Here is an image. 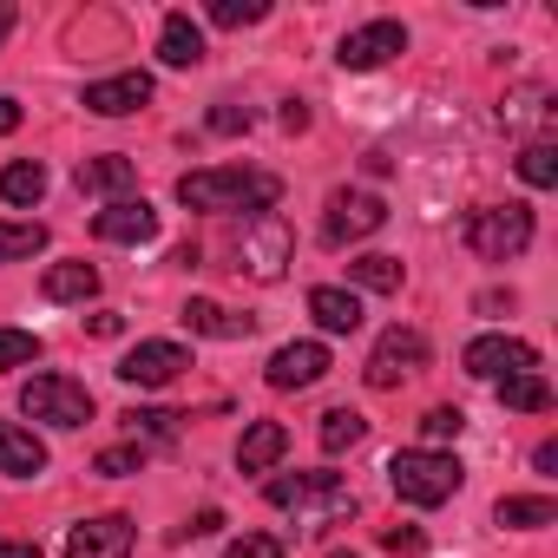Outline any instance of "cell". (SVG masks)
<instances>
[{
  "mask_svg": "<svg viewBox=\"0 0 558 558\" xmlns=\"http://www.w3.org/2000/svg\"><path fill=\"white\" fill-rule=\"evenodd\" d=\"M283 197V178L276 171H250V165H210V171H184L178 178V204L184 210H210V217H256V210H276Z\"/></svg>",
  "mask_w": 558,
  "mask_h": 558,
  "instance_id": "cell-1",
  "label": "cell"
},
{
  "mask_svg": "<svg viewBox=\"0 0 558 558\" xmlns=\"http://www.w3.org/2000/svg\"><path fill=\"white\" fill-rule=\"evenodd\" d=\"M263 499L276 512H296L303 525H336V519H355V493L336 480V473H276L263 486Z\"/></svg>",
  "mask_w": 558,
  "mask_h": 558,
  "instance_id": "cell-2",
  "label": "cell"
},
{
  "mask_svg": "<svg viewBox=\"0 0 558 558\" xmlns=\"http://www.w3.org/2000/svg\"><path fill=\"white\" fill-rule=\"evenodd\" d=\"M460 480H466V466L453 453H440V447H401L388 460V486L408 506H447L460 493Z\"/></svg>",
  "mask_w": 558,
  "mask_h": 558,
  "instance_id": "cell-3",
  "label": "cell"
},
{
  "mask_svg": "<svg viewBox=\"0 0 558 558\" xmlns=\"http://www.w3.org/2000/svg\"><path fill=\"white\" fill-rule=\"evenodd\" d=\"M466 250L480 256V263H512V256H525V243H532V210L525 204H486V210H466Z\"/></svg>",
  "mask_w": 558,
  "mask_h": 558,
  "instance_id": "cell-4",
  "label": "cell"
},
{
  "mask_svg": "<svg viewBox=\"0 0 558 558\" xmlns=\"http://www.w3.org/2000/svg\"><path fill=\"white\" fill-rule=\"evenodd\" d=\"M290 250H296V236H290V223L276 217V210L243 217V236H236V269H250L256 283H276V276L290 269Z\"/></svg>",
  "mask_w": 558,
  "mask_h": 558,
  "instance_id": "cell-5",
  "label": "cell"
},
{
  "mask_svg": "<svg viewBox=\"0 0 558 558\" xmlns=\"http://www.w3.org/2000/svg\"><path fill=\"white\" fill-rule=\"evenodd\" d=\"M21 414L47 421V427H86L93 421V388L73 375H34L21 388Z\"/></svg>",
  "mask_w": 558,
  "mask_h": 558,
  "instance_id": "cell-6",
  "label": "cell"
},
{
  "mask_svg": "<svg viewBox=\"0 0 558 558\" xmlns=\"http://www.w3.org/2000/svg\"><path fill=\"white\" fill-rule=\"evenodd\" d=\"M388 223V204L375 191H329V210H323V243L342 250V243H362Z\"/></svg>",
  "mask_w": 558,
  "mask_h": 558,
  "instance_id": "cell-7",
  "label": "cell"
},
{
  "mask_svg": "<svg viewBox=\"0 0 558 558\" xmlns=\"http://www.w3.org/2000/svg\"><path fill=\"white\" fill-rule=\"evenodd\" d=\"M460 368L473 381H506V375H538V349L519 336H473L460 349Z\"/></svg>",
  "mask_w": 558,
  "mask_h": 558,
  "instance_id": "cell-8",
  "label": "cell"
},
{
  "mask_svg": "<svg viewBox=\"0 0 558 558\" xmlns=\"http://www.w3.org/2000/svg\"><path fill=\"white\" fill-rule=\"evenodd\" d=\"M414 368H427V336L395 323V329L375 342V355H368V368H362V375H368V388H401Z\"/></svg>",
  "mask_w": 558,
  "mask_h": 558,
  "instance_id": "cell-9",
  "label": "cell"
},
{
  "mask_svg": "<svg viewBox=\"0 0 558 558\" xmlns=\"http://www.w3.org/2000/svg\"><path fill=\"white\" fill-rule=\"evenodd\" d=\"M395 53H408V27H401V21H368V27L342 34V47H336V60H342L349 73H375V66H388Z\"/></svg>",
  "mask_w": 558,
  "mask_h": 558,
  "instance_id": "cell-10",
  "label": "cell"
},
{
  "mask_svg": "<svg viewBox=\"0 0 558 558\" xmlns=\"http://www.w3.org/2000/svg\"><path fill=\"white\" fill-rule=\"evenodd\" d=\"M329 368H336V362H329V349H323V342H283V349L269 355L263 381H269L276 395H296V388H316Z\"/></svg>",
  "mask_w": 558,
  "mask_h": 558,
  "instance_id": "cell-11",
  "label": "cell"
},
{
  "mask_svg": "<svg viewBox=\"0 0 558 558\" xmlns=\"http://www.w3.org/2000/svg\"><path fill=\"white\" fill-rule=\"evenodd\" d=\"M132 519L125 512H99V519H80L66 532V558H132Z\"/></svg>",
  "mask_w": 558,
  "mask_h": 558,
  "instance_id": "cell-12",
  "label": "cell"
},
{
  "mask_svg": "<svg viewBox=\"0 0 558 558\" xmlns=\"http://www.w3.org/2000/svg\"><path fill=\"white\" fill-rule=\"evenodd\" d=\"M184 368H191V355H184L178 342H138V349L119 362V381H125V388H171Z\"/></svg>",
  "mask_w": 558,
  "mask_h": 558,
  "instance_id": "cell-13",
  "label": "cell"
},
{
  "mask_svg": "<svg viewBox=\"0 0 558 558\" xmlns=\"http://www.w3.org/2000/svg\"><path fill=\"white\" fill-rule=\"evenodd\" d=\"M93 236L99 243H151L158 236V210L145 197H112L99 217H93Z\"/></svg>",
  "mask_w": 558,
  "mask_h": 558,
  "instance_id": "cell-14",
  "label": "cell"
},
{
  "mask_svg": "<svg viewBox=\"0 0 558 558\" xmlns=\"http://www.w3.org/2000/svg\"><path fill=\"white\" fill-rule=\"evenodd\" d=\"M138 106H151V73H119V80L86 86V112H99V119H125Z\"/></svg>",
  "mask_w": 558,
  "mask_h": 558,
  "instance_id": "cell-15",
  "label": "cell"
},
{
  "mask_svg": "<svg viewBox=\"0 0 558 558\" xmlns=\"http://www.w3.org/2000/svg\"><path fill=\"white\" fill-rule=\"evenodd\" d=\"M499 125H506V132H519L525 145H538V138L551 132V93H545V86H519V93H506Z\"/></svg>",
  "mask_w": 558,
  "mask_h": 558,
  "instance_id": "cell-16",
  "label": "cell"
},
{
  "mask_svg": "<svg viewBox=\"0 0 558 558\" xmlns=\"http://www.w3.org/2000/svg\"><path fill=\"white\" fill-rule=\"evenodd\" d=\"M0 473H14V480H40V473H47V440H40L34 427L0 421Z\"/></svg>",
  "mask_w": 558,
  "mask_h": 558,
  "instance_id": "cell-17",
  "label": "cell"
},
{
  "mask_svg": "<svg viewBox=\"0 0 558 558\" xmlns=\"http://www.w3.org/2000/svg\"><path fill=\"white\" fill-rule=\"evenodd\" d=\"M283 453H290V427L283 421H250L243 440H236V466L243 473H269Z\"/></svg>",
  "mask_w": 558,
  "mask_h": 558,
  "instance_id": "cell-18",
  "label": "cell"
},
{
  "mask_svg": "<svg viewBox=\"0 0 558 558\" xmlns=\"http://www.w3.org/2000/svg\"><path fill=\"white\" fill-rule=\"evenodd\" d=\"M184 329H191V336H210V342H243V336L256 329V316H230L223 303L191 296V303H184Z\"/></svg>",
  "mask_w": 558,
  "mask_h": 558,
  "instance_id": "cell-19",
  "label": "cell"
},
{
  "mask_svg": "<svg viewBox=\"0 0 558 558\" xmlns=\"http://www.w3.org/2000/svg\"><path fill=\"white\" fill-rule=\"evenodd\" d=\"M310 316H316L329 336H355V329H362V296H355V290H336V283H316V290H310Z\"/></svg>",
  "mask_w": 558,
  "mask_h": 558,
  "instance_id": "cell-20",
  "label": "cell"
},
{
  "mask_svg": "<svg viewBox=\"0 0 558 558\" xmlns=\"http://www.w3.org/2000/svg\"><path fill=\"white\" fill-rule=\"evenodd\" d=\"M158 60L165 66H197L204 60V34H197V21L191 14H165V27H158Z\"/></svg>",
  "mask_w": 558,
  "mask_h": 558,
  "instance_id": "cell-21",
  "label": "cell"
},
{
  "mask_svg": "<svg viewBox=\"0 0 558 558\" xmlns=\"http://www.w3.org/2000/svg\"><path fill=\"white\" fill-rule=\"evenodd\" d=\"M80 191H99V197H119V191H132L138 184V165L132 158H119V151H106V158H80Z\"/></svg>",
  "mask_w": 558,
  "mask_h": 558,
  "instance_id": "cell-22",
  "label": "cell"
},
{
  "mask_svg": "<svg viewBox=\"0 0 558 558\" xmlns=\"http://www.w3.org/2000/svg\"><path fill=\"white\" fill-rule=\"evenodd\" d=\"M40 290H47V303H93L99 296V269L93 263H53Z\"/></svg>",
  "mask_w": 558,
  "mask_h": 558,
  "instance_id": "cell-23",
  "label": "cell"
},
{
  "mask_svg": "<svg viewBox=\"0 0 558 558\" xmlns=\"http://www.w3.org/2000/svg\"><path fill=\"white\" fill-rule=\"evenodd\" d=\"M493 519H499V525H519V532H532V525H551V519H558V506H551L545 493H506V499L493 506Z\"/></svg>",
  "mask_w": 558,
  "mask_h": 558,
  "instance_id": "cell-24",
  "label": "cell"
},
{
  "mask_svg": "<svg viewBox=\"0 0 558 558\" xmlns=\"http://www.w3.org/2000/svg\"><path fill=\"white\" fill-rule=\"evenodd\" d=\"M0 197H8V204H40L47 197V171H40V158H14L8 171H0Z\"/></svg>",
  "mask_w": 558,
  "mask_h": 558,
  "instance_id": "cell-25",
  "label": "cell"
},
{
  "mask_svg": "<svg viewBox=\"0 0 558 558\" xmlns=\"http://www.w3.org/2000/svg\"><path fill=\"white\" fill-rule=\"evenodd\" d=\"M401 256H355L349 263V283H362V290H375V296H395L401 290Z\"/></svg>",
  "mask_w": 558,
  "mask_h": 558,
  "instance_id": "cell-26",
  "label": "cell"
},
{
  "mask_svg": "<svg viewBox=\"0 0 558 558\" xmlns=\"http://www.w3.org/2000/svg\"><path fill=\"white\" fill-rule=\"evenodd\" d=\"M493 388H499V401L519 408V414H545V408H551V381H545V375H506V381H493Z\"/></svg>",
  "mask_w": 558,
  "mask_h": 558,
  "instance_id": "cell-27",
  "label": "cell"
},
{
  "mask_svg": "<svg viewBox=\"0 0 558 558\" xmlns=\"http://www.w3.org/2000/svg\"><path fill=\"white\" fill-rule=\"evenodd\" d=\"M362 434H368V421H362L355 408H329V414H323V427H316L323 453H349V447H362Z\"/></svg>",
  "mask_w": 558,
  "mask_h": 558,
  "instance_id": "cell-28",
  "label": "cell"
},
{
  "mask_svg": "<svg viewBox=\"0 0 558 558\" xmlns=\"http://www.w3.org/2000/svg\"><path fill=\"white\" fill-rule=\"evenodd\" d=\"M178 421H184V414H171V408H132V414H125V434H132V447H145V440H178Z\"/></svg>",
  "mask_w": 558,
  "mask_h": 558,
  "instance_id": "cell-29",
  "label": "cell"
},
{
  "mask_svg": "<svg viewBox=\"0 0 558 558\" xmlns=\"http://www.w3.org/2000/svg\"><path fill=\"white\" fill-rule=\"evenodd\" d=\"M519 178H525L532 191H551V184H558V145H551V138L525 145V151H519Z\"/></svg>",
  "mask_w": 558,
  "mask_h": 558,
  "instance_id": "cell-30",
  "label": "cell"
},
{
  "mask_svg": "<svg viewBox=\"0 0 558 558\" xmlns=\"http://www.w3.org/2000/svg\"><path fill=\"white\" fill-rule=\"evenodd\" d=\"M34 250H47V223H0V263H21Z\"/></svg>",
  "mask_w": 558,
  "mask_h": 558,
  "instance_id": "cell-31",
  "label": "cell"
},
{
  "mask_svg": "<svg viewBox=\"0 0 558 558\" xmlns=\"http://www.w3.org/2000/svg\"><path fill=\"white\" fill-rule=\"evenodd\" d=\"M256 21H269L263 0H210V27H256Z\"/></svg>",
  "mask_w": 558,
  "mask_h": 558,
  "instance_id": "cell-32",
  "label": "cell"
},
{
  "mask_svg": "<svg viewBox=\"0 0 558 558\" xmlns=\"http://www.w3.org/2000/svg\"><path fill=\"white\" fill-rule=\"evenodd\" d=\"M27 362H40V336H27V329H0V368H27Z\"/></svg>",
  "mask_w": 558,
  "mask_h": 558,
  "instance_id": "cell-33",
  "label": "cell"
},
{
  "mask_svg": "<svg viewBox=\"0 0 558 558\" xmlns=\"http://www.w3.org/2000/svg\"><path fill=\"white\" fill-rule=\"evenodd\" d=\"M460 427H466V414H460V408H427V414H421V434H427V447H440V440H460Z\"/></svg>",
  "mask_w": 558,
  "mask_h": 558,
  "instance_id": "cell-34",
  "label": "cell"
},
{
  "mask_svg": "<svg viewBox=\"0 0 558 558\" xmlns=\"http://www.w3.org/2000/svg\"><path fill=\"white\" fill-rule=\"evenodd\" d=\"M145 466V447H106L99 460H93V473H106V480H125V473H138Z\"/></svg>",
  "mask_w": 558,
  "mask_h": 558,
  "instance_id": "cell-35",
  "label": "cell"
},
{
  "mask_svg": "<svg viewBox=\"0 0 558 558\" xmlns=\"http://www.w3.org/2000/svg\"><path fill=\"white\" fill-rule=\"evenodd\" d=\"M223 558H283V538H276V532H243Z\"/></svg>",
  "mask_w": 558,
  "mask_h": 558,
  "instance_id": "cell-36",
  "label": "cell"
},
{
  "mask_svg": "<svg viewBox=\"0 0 558 558\" xmlns=\"http://www.w3.org/2000/svg\"><path fill=\"white\" fill-rule=\"evenodd\" d=\"M210 132H250V112L223 99V106H210Z\"/></svg>",
  "mask_w": 558,
  "mask_h": 558,
  "instance_id": "cell-37",
  "label": "cell"
},
{
  "mask_svg": "<svg viewBox=\"0 0 558 558\" xmlns=\"http://www.w3.org/2000/svg\"><path fill=\"white\" fill-rule=\"evenodd\" d=\"M0 558H40V538H0Z\"/></svg>",
  "mask_w": 558,
  "mask_h": 558,
  "instance_id": "cell-38",
  "label": "cell"
},
{
  "mask_svg": "<svg viewBox=\"0 0 558 558\" xmlns=\"http://www.w3.org/2000/svg\"><path fill=\"white\" fill-rule=\"evenodd\" d=\"M8 132H21V99L0 93V138H8Z\"/></svg>",
  "mask_w": 558,
  "mask_h": 558,
  "instance_id": "cell-39",
  "label": "cell"
},
{
  "mask_svg": "<svg viewBox=\"0 0 558 558\" xmlns=\"http://www.w3.org/2000/svg\"><path fill=\"white\" fill-rule=\"evenodd\" d=\"M217 525H223V512H217V506H204V512H197V519H191V538H210V532H217Z\"/></svg>",
  "mask_w": 558,
  "mask_h": 558,
  "instance_id": "cell-40",
  "label": "cell"
},
{
  "mask_svg": "<svg viewBox=\"0 0 558 558\" xmlns=\"http://www.w3.org/2000/svg\"><path fill=\"white\" fill-rule=\"evenodd\" d=\"M86 329H93V336H119V329H125V316H112V310H99V316H93Z\"/></svg>",
  "mask_w": 558,
  "mask_h": 558,
  "instance_id": "cell-41",
  "label": "cell"
},
{
  "mask_svg": "<svg viewBox=\"0 0 558 558\" xmlns=\"http://www.w3.org/2000/svg\"><path fill=\"white\" fill-rule=\"evenodd\" d=\"M283 125H290V132H303V125H310V106H303V99H290V106H283Z\"/></svg>",
  "mask_w": 558,
  "mask_h": 558,
  "instance_id": "cell-42",
  "label": "cell"
},
{
  "mask_svg": "<svg viewBox=\"0 0 558 558\" xmlns=\"http://www.w3.org/2000/svg\"><path fill=\"white\" fill-rule=\"evenodd\" d=\"M381 545H388V551H421V532H388Z\"/></svg>",
  "mask_w": 558,
  "mask_h": 558,
  "instance_id": "cell-43",
  "label": "cell"
},
{
  "mask_svg": "<svg viewBox=\"0 0 558 558\" xmlns=\"http://www.w3.org/2000/svg\"><path fill=\"white\" fill-rule=\"evenodd\" d=\"M532 460H538V473H558V440H545V447H538Z\"/></svg>",
  "mask_w": 558,
  "mask_h": 558,
  "instance_id": "cell-44",
  "label": "cell"
},
{
  "mask_svg": "<svg viewBox=\"0 0 558 558\" xmlns=\"http://www.w3.org/2000/svg\"><path fill=\"white\" fill-rule=\"evenodd\" d=\"M8 27H14V8H8V0H0V40H8Z\"/></svg>",
  "mask_w": 558,
  "mask_h": 558,
  "instance_id": "cell-45",
  "label": "cell"
},
{
  "mask_svg": "<svg viewBox=\"0 0 558 558\" xmlns=\"http://www.w3.org/2000/svg\"><path fill=\"white\" fill-rule=\"evenodd\" d=\"M329 558H362V551H329Z\"/></svg>",
  "mask_w": 558,
  "mask_h": 558,
  "instance_id": "cell-46",
  "label": "cell"
}]
</instances>
